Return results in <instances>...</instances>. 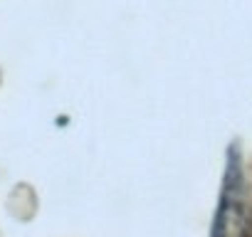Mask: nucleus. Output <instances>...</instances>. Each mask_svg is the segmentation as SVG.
Masks as SVG:
<instances>
[{"mask_svg":"<svg viewBox=\"0 0 252 237\" xmlns=\"http://www.w3.org/2000/svg\"><path fill=\"white\" fill-rule=\"evenodd\" d=\"M247 225L250 220H247V203H245L242 161H240L237 146H230L210 237H247Z\"/></svg>","mask_w":252,"mask_h":237,"instance_id":"obj_1","label":"nucleus"}]
</instances>
